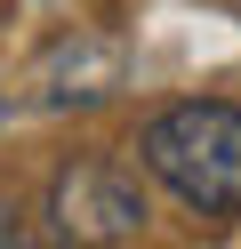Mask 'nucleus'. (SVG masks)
I'll use <instances>...</instances> for the list:
<instances>
[{
  "label": "nucleus",
  "mask_w": 241,
  "mask_h": 249,
  "mask_svg": "<svg viewBox=\"0 0 241 249\" xmlns=\"http://www.w3.org/2000/svg\"><path fill=\"white\" fill-rule=\"evenodd\" d=\"M145 169L201 217H241V113L233 105H169L145 121Z\"/></svg>",
  "instance_id": "nucleus-1"
},
{
  "label": "nucleus",
  "mask_w": 241,
  "mask_h": 249,
  "mask_svg": "<svg viewBox=\"0 0 241 249\" xmlns=\"http://www.w3.org/2000/svg\"><path fill=\"white\" fill-rule=\"evenodd\" d=\"M48 217L64 241H129V233H145V193L112 161H73L48 185Z\"/></svg>",
  "instance_id": "nucleus-2"
},
{
  "label": "nucleus",
  "mask_w": 241,
  "mask_h": 249,
  "mask_svg": "<svg viewBox=\"0 0 241 249\" xmlns=\"http://www.w3.org/2000/svg\"><path fill=\"white\" fill-rule=\"evenodd\" d=\"M0 241H16V217H8V209H0Z\"/></svg>",
  "instance_id": "nucleus-3"
}]
</instances>
